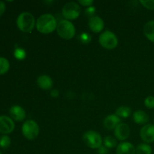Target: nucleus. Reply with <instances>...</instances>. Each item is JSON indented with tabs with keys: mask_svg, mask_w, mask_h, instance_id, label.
<instances>
[{
	"mask_svg": "<svg viewBox=\"0 0 154 154\" xmlns=\"http://www.w3.org/2000/svg\"><path fill=\"white\" fill-rule=\"evenodd\" d=\"M57 22L56 18L50 14H45L39 17L36 20V29L42 34H50L57 30Z\"/></svg>",
	"mask_w": 154,
	"mask_h": 154,
	"instance_id": "1",
	"label": "nucleus"
},
{
	"mask_svg": "<svg viewBox=\"0 0 154 154\" xmlns=\"http://www.w3.org/2000/svg\"><path fill=\"white\" fill-rule=\"evenodd\" d=\"M35 24L34 16L29 12H22L17 19V26L23 32H31Z\"/></svg>",
	"mask_w": 154,
	"mask_h": 154,
	"instance_id": "2",
	"label": "nucleus"
},
{
	"mask_svg": "<svg viewBox=\"0 0 154 154\" xmlns=\"http://www.w3.org/2000/svg\"><path fill=\"white\" fill-rule=\"evenodd\" d=\"M57 32L60 38L66 40H69L75 37L76 30L75 26L71 21L63 20L57 24Z\"/></svg>",
	"mask_w": 154,
	"mask_h": 154,
	"instance_id": "3",
	"label": "nucleus"
},
{
	"mask_svg": "<svg viewBox=\"0 0 154 154\" xmlns=\"http://www.w3.org/2000/svg\"><path fill=\"white\" fill-rule=\"evenodd\" d=\"M99 42L101 46L105 49L113 50L117 48L118 45V39L114 32L110 30H106L99 35Z\"/></svg>",
	"mask_w": 154,
	"mask_h": 154,
	"instance_id": "4",
	"label": "nucleus"
},
{
	"mask_svg": "<svg viewBox=\"0 0 154 154\" xmlns=\"http://www.w3.org/2000/svg\"><path fill=\"white\" fill-rule=\"evenodd\" d=\"M83 141L86 145L91 149H99L102 144V136L97 132L87 131L83 135Z\"/></svg>",
	"mask_w": 154,
	"mask_h": 154,
	"instance_id": "5",
	"label": "nucleus"
},
{
	"mask_svg": "<svg viewBox=\"0 0 154 154\" xmlns=\"http://www.w3.org/2000/svg\"><path fill=\"white\" fill-rule=\"evenodd\" d=\"M22 133L26 139L29 141L35 139L39 134V126L32 120H26L22 126Z\"/></svg>",
	"mask_w": 154,
	"mask_h": 154,
	"instance_id": "6",
	"label": "nucleus"
},
{
	"mask_svg": "<svg viewBox=\"0 0 154 154\" xmlns=\"http://www.w3.org/2000/svg\"><path fill=\"white\" fill-rule=\"evenodd\" d=\"M62 14L67 20H74L81 14V8L78 3L69 2L63 6L62 9Z\"/></svg>",
	"mask_w": 154,
	"mask_h": 154,
	"instance_id": "7",
	"label": "nucleus"
},
{
	"mask_svg": "<svg viewBox=\"0 0 154 154\" xmlns=\"http://www.w3.org/2000/svg\"><path fill=\"white\" fill-rule=\"evenodd\" d=\"M140 137L146 144L154 141V125L146 124L140 130Z\"/></svg>",
	"mask_w": 154,
	"mask_h": 154,
	"instance_id": "8",
	"label": "nucleus"
},
{
	"mask_svg": "<svg viewBox=\"0 0 154 154\" xmlns=\"http://www.w3.org/2000/svg\"><path fill=\"white\" fill-rule=\"evenodd\" d=\"M14 123L11 117L8 116H0V133H11L14 129Z\"/></svg>",
	"mask_w": 154,
	"mask_h": 154,
	"instance_id": "9",
	"label": "nucleus"
},
{
	"mask_svg": "<svg viewBox=\"0 0 154 154\" xmlns=\"http://www.w3.org/2000/svg\"><path fill=\"white\" fill-rule=\"evenodd\" d=\"M130 135V128L126 123H121L114 129V135L120 141H125Z\"/></svg>",
	"mask_w": 154,
	"mask_h": 154,
	"instance_id": "10",
	"label": "nucleus"
},
{
	"mask_svg": "<svg viewBox=\"0 0 154 154\" xmlns=\"http://www.w3.org/2000/svg\"><path fill=\"white\" fill-rule=\"evenodd\" d=\"M88 26L92 32L95 33H99L103 30L105 24L102 18L99 17V16H93L89 19Z\"/></svg>",
	"mask_w": 154,
	"mask_h": 154,
	"instance_id": "11",
	"label": "nucleus"
},
{
	"mask_svg": "<svg viewBox=\"0 0 154 154\" xmlns=\"http://www.w3.org/2000/svg\"><path fill=\"white\" fill-rule=\"evenodd\" d=\"M9 114L12 120L16 121H23L26 118V111L20 105H13L9 110Z\"/></svg>",
	"mask_w": 154,
	"mask_h": 154,
	"instance_id": "12",
	"label": "nucleus"
},
{
	"mask_svg": "<svg viewBox=\"0 0 154 154\" xmlns=\"http://www.w3.org/2000/svg\"><path fill=\"white\" fill-rule=\"evenodd\" d=\"M120 123H121V119L116 114H110L107 116L103 121L104 127L108 130H113Z\"/></svg>",
	"mask_w": 154,
	"mask_h": 154,
	"instance_id": "13",
	"label": "nucleus"
},
{
	"mask_svg": "<svg viewBox=\"0 0 154 154\" xmlns=\"http://www.w3.org/2000/svg\"><path fill=\"white\" fill-rule=\"evenodd\" d=\"M37 84L41 89L44 90H48L52 89L54 85V81L52 78L46 75H40L37 78Z\"/></svg>",
	"mask_w": 154,
	"mask_h": 154,
	"instance_id": "14",
	"label": "nucleus"
},
{
	"mask_svg": "<svg viewBox=\"0 0 154 154\" xmlns=\"http://www.w3.org/2000/svg\"><path fill=\"white\" fill-rule=\"evenodd\" d=\"M117 154H136L135 147L130 142H121L117 147Z\"/></svg>",
	"mask_w": 154,
	"mask_h": 154,
	"instance_id": "15",
	"label": "nucleus"
},
{
	"mask_svg": "<svg viewBox=\"0 0 154 154\" xmlns=\"http://www.w3.org/2000/svg\"><path fill=\"white\" fill-rule=\"evenodd\" d=\"M133 120L137 124H145L149 121V116L145 111H141V110H138L133 113Z\"/></svg>",
	"mask_w": 154,
	"mask_h": 154,
	"instance_id": "16",
	"label": "nucleus"
},
{
	"mask_svg": "<svg viewBox=\"0 0 154 154\" xmlns=\"http://www.w3.org/2000/svg\"><path fill=\"white\" fill-rule=\"evenodd\" d=\"M144 34L149 41L154 43V20L149 21L144 25Z\"/></svg>",
	"mask_w": 154,
	"mask_h": 154,
	"instance_id": "17",
	"label": "nucleus"
},
{
	"mask_svg": "<svg viewBox=\"0 0 154 154\" xmlns=\"http://www.w3.org/2000/svg\"><path fill=\"white\" fill-rule=\"evenodd\" d=\"M132 114V109L129 106H120L116 110L115 114L121 118H127Z\"/></svg>",
	"mask_w": 154,
	"mask_h": 154,
	"instance_id": "18",
	"label": "nucleus"
},
{
	"mask_svg": "<svg viewBox=\"0 0 154 154\" xmlns=\"http://www.w3.org/2000/svg\"><path fill=\"white\" fill-rule=\"evenodd\" d=\"M136 154H152V147L148 144L143 143L140 144L135 147Z\"/></svg>",
	"mask_w": 154,
	"mask_h": 154,
	"instance_id": "19",
	"label": "nucleus"
},
{
	"mask_svg": "<svg viewBox=\"0 0 154 154\" xmlns=\"http://www.w3.org/2000/svg\"><path fill=\"white\" fill-rule=\"evenodd\" d=\"M10 69L9 61L5 57H0V75L7 73Z\"/></svg>",
	"mask_w": 154,
	"mask_h": 154,
	"instance_id": "20",
	"label": "nucleus"
},
{
	"mask_svg": "<svg viewBox=\"0 0 154 154\" xmlns=\"http://www.w3.org/2000/svg\"><path fill=\"white\" fill-rule=\"evenodd\" d=\"M104 146L107 148H114L117 147V141L114 137L112 136H106L104 138Z\"/></svg>",
	"mask_w": 154,
	"mask_h": 154,
	"instance_id": "21",
	"label": "nucleus"
},
{
	"mask_svg": "<svg viewBox=\"0 0 154 154\" xmlns=\"http://www.w3.org/2000/svg\"><path fill=\"white\" fill-rule=\"evenodd\" d=\"M14 57L17 60H23L26 58V54L25 50L21 48H17L15 49L14 52Z\"/></svg>",
	"mask_w": 154,
	"mask_h": 154,
	"instance_id": "22",
	"label": "nucleus"
},
{
	"mask_svg": "<svg viewBox=\"0 0 154 154\" xmlns=\"http://www.w3.org/2000/svg\"><path fill=\"white\" fill-rule=\"evenodd\" d=\"M11 138L10 137L8 136V135H2V136L0 138V147L2 148L6 149L8 147H10L11 145Z\"/></svg>",
	"mask_w": 154,
	"mask_h": 154,
	"instance_id": "23",
	"label": "nucleus"
},
{
	"mask_svg": "<svg viewBox=\"0 0 154 154\" xmlns=\"http://www.w3.org/2000/svg\"><path fill=\"white\" fill-rule=\"evenodd\" d=\"M139 2L145 8L148 10H154V0H141Z\"/></svg>",
	"mask_w": 154,
	"mask_h": 154,
	"instance_id": "24",
	"label": "nucleus"
},
{
	"mask_svg": "<svg viewBox=\"0 0 154 154\" xmlns=\"http://www.w3.org/2000/svg\"><path fill=\"white\" fill-rule=\"evenodd\" d=\"M144 105L149 109H153L154 108V96H147L144 99Z\"/></svg>",
	"mask_w": 154,
	"mask_h": 154,
	"instance_id": "25",
	"label": "nucleus"
},
{
	"mask_svg": "<svg viewBox=\"0 0 154 154\" xmlns=\"http://www.w3.org/2000/svg\"><path fill=\"white\" fill-rule=\"evenodd\" d=\"M79 39L82 43L87 44L91 42V35L86 32L82 33V34H81L79 35Z\"/></svg>",
	"mask_w": 154,
	"mask_h": 154,
	"instance_id": "26",
	"label": "nucleus"
},
{
	"mask_svg": "<svg viewBox=\"0 0 154 154\" xmlns=\"http://www.w3.org/2000/svg\"><path fill=\"white\" fill-rule=\"evenodd\" d=\"M95 12H96V8L93 7V6H91V7L87 8L86 9V11H85L86 15H87V16H88V17H92L94 16Z\"/></svg>",
	"mask_w": 154,
	"mask_h": 154,
	"instance_id": "27",
	"label": "nucleus"
},
{
	"mask_svg": "<svg viewBox=\"0 0 154 154\" xmlns=\"http://www.w3.org/2000/svg\"><path fill=\"white\" fill-rule=\"evenodd\" d=\"M94 2L93 0H79L78 3L81 5L82 6H85V7H91L93 5Z\"/></svg>",
	"mask_w": 154,
	"mask_h": 154,
	"instance_id": "28",
	"label": "nucleus"
},
{
	"mask_svg": "<svg viewBox=\"0 0 154 154\" xmlns=\"http://www.w3.org/2000/svg\"><path fill=\"white\" fill-rule=\"evenodd\" d=\"M108 149L105 147V146H101L99 149H98V153L99 154H108Z\"/></svg>",
	"mask_w": 154,
	"mask_h": 154,
	"instance_id": "29",
	"label": "nucleus"
},
{
	"mask_svg": "<svg viewBox=\"0 0 154 154\" xmlns=\"http://www.w3.org/2000/svg\"><path fill=\"white\" fill-rule=\"evenodd\" d=\"M5 11V4L4 2L0 1V17L3 14Z\"/></svg>",
	"mask_w": 154,
	"mask_h": 154,
	"instance_id": "30",
	"label": "nucleus"
},
{
	"mask_svg": "<svg viewBox=\"0 0 154 154\" xmlns=\"http://www.w3.org/2000/svg\"><path fill=\"white\" fill-rule=\"evenodd\" d=\"M59 95H60V92L57 90H56V89H54V90H52L51 91V96L53 98H57L59 96Z\"/></svg>",
	"mask_w": 154,
	"mask_h": 154,
	"instance_id": "31",
	"label": "nucleus"
},
{
	"mask_svg": "<svg viewBox=\"0 0 154 154\" xmlns=\"http://www.w3.org/2000/svg\"><path fill=\"white\" fill-rule=\"evenodd\" d=\"M0 154H2V151H1V150H0Z\"/></svg>",
	"mask_w": 154,
	"mask_h": 154,
	"instance_id": "32",
	"label": "nucleus"
},
{
	"mask_svg": "<svg viewBox=\"0 0 154 154\" xmlns=\"http://www.w3.org/2000/svg\"><path fill=\"white\" fill-rule=\"evenodd\" d=\"M153 125H154V120H153Z\"/></svg>",
	"mask_w": 154,
	"mask_h": 154,
	"instance_id": "33",
	"label": "nucleus"
}]
</instances>
